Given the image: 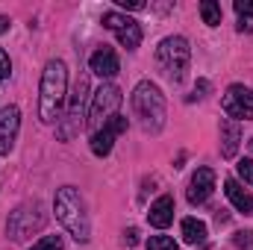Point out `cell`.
Returning a JSON list of instances; mask_svg holds the SVG:
<instances>
[{"instance_id": "6da1fadb", "label": "cell", "mask_w": 253, "mask_h": 250, "mask_svg": "<svg viewBox=\"0 0 253 250\" xmlns=\"http://www.w3.org/2000/svg\"><path fill=\"white\" fill-rule=\"evenodd\" d=\"M65 100H68V68L62 59H50L42 71V85H39V115L44 124H56L62 118Z\"/></svg>"}, {"instance_id": "7a4b0ae2", "label": "cell", "mask_w": 253, "mask_h": 250, "mask_svg": "<svg viewBox=\"0 0 253 250\" xmlns=\"http://www.w3.org/2000/svg\"><path fill=\"white\" fill-rule=\"evenodd\" d=\"M53 212H56L59 224H62L77 242H88L91 224H88V215H85V203H83L80 191H77L74 186H62L59 191H56Z\"/></svg>"}, {"instance_id": "3957f363", "label": "cell", "mask_w": 253, "mask_h": 250, "mask_svg": "<svg viewBox=\"0 0 253 250\" xmlns=\"http://www.w3.org/2000/svg\"><path fill=\"white\" fill-rule=\"evenodd\" d=\"M132 112L141 121L144 132H159L165 126V94L159 91V85H153L150 80H141L132 88Z\"/></svg>"}, {"instance_id": "277c9868", "label": "cell", "mask_w": 253, "mask_h": 250, "mask_svg": "<svg viewBox=\"0 0 253 250\" xmlns=\"http://www.w3.org/2000/svg\"><path fill=\"white\" fill-rule=\"evenodd\" d=\"M189 62H191V47L183 36H168V39L159 42V47H156V65H159V71L171 83H183V77L189 71Z\"/></svg>"}, {"instance_id": "5b68a950", "label": "cell", "mask_w": 253, "mask_h": 250, "mask_svg": "<svg viewBox=\"0 0 253 250\" xmlns=\"http://www.w3.org/2000/svg\"><path fill=\"white\" fill-rule=\"evenodd\" d=\"M44 221H47L44 206H42L39 200H30V203H21V206L9 215L6 233H9L12 242H24V239H30L33 233H39V230L44 227Z\"/></svg>"}, {"instance_id": "8992f818", "label": "cell", "mask_w": 253, "mask_h": 250, "mask_svg": "<svg viewBox=\"0 0 253 250\" xmlns=\"http://www.w3.org/2000/svg\"><path fill=\"white\" fill-rule=\"evenodd\" d=\"M88 80L85 77H80L77 80V88H74V94H71V103H68V112H65L62 118H59V138L62 141H71L77 132H80V126H83V118H88L85 115V103H88Z\"/></svg>"}, {"instance_id": "52a82bcc", "label": "cell", "mask_w": 253, "mask_h": 250, "mask_svg": "<svg viewBox=\"0 0 253 250\" xmlns=\"http://www.w3.org/2000/svg\"><path fill=\"white\" fill-rule=\"evenodd\" d=\"M121 88L118 85H112V83H106V85H100L94 94H91V106H88V126H91V132L94 129H100V126L106 124L112 115H118L115 109L121 106Z\"/></svg>"}, {"instance_id": "ba28073f", "label": "cell", "mask_w": 253, "mask_h": 250, "mask_svg": "<svg viewBox=\"0 0 253 250\" xmlns=\"http://www.w3.org/2000/svg\"><path fill=\"white\" fill-rule=\"evenodd\" d=\"M221 106H224V112H227L230 121H236V124H239V121H251L253 118V94H251V88L242 85V83H233V85L227 88Z\"/></svg>"}, {"instance_id": "9c48e42d", "label": "cell", "mask_w": 253, "mask_h": 250, "mask_svg": "<svg viewBox=\"0 0 253 250\" xmlns=\"http://www.w3.org/2000/svg\"><path fill=\"white\" fill-rule=\"evenodd\" d=\"M103 27L118 36L121 47H126V50H135V47L141 44V27H138L132 18L121 15V12H106V15H103Z\"/></svg>"}, {"instance_id": "30bf717a", "label": "cell", "mask_w": 253, "mask_h": 250, "mask_svg": "<svg viewBox=\"0 0 253 250\" xmlns=\"http://www.w3.org/2000/svg\"><path fill=\"white\" fill-rule=\"evenodd\" d=\"M121 132H126V118L124 115H112L100 129L91 132V153L94 156H109L112 153V144H115V138Z\"/></svg>"}, {"instance_id": "8fae6325", "label": "cell", "mask_w": 253, "mask_h": 250, "mask_svg": "<svg viewBox=\"0 0 253 250\" xmlns=\"http://www.w3.org/2000/svg\"><path fill=\"white\" fill-rule=\"evenodd\" d=\"M18 126H21V109L18 106L0 109V156H6L12 150L15 135H18Z\"/></svg>"}, {"instance_id": "7c38bea8", "label": "cell", "mask_w": 253, "mask_h": 250, "mask_svg": "<svg viewBox=\"0 0 253 250\" xmlns=\"http://www.w3.org/2000/svg\"><path fill=\"white\" fill-rule=\"evenodd\" d=\"M88 68L97 74V77H103V80H112L118 71H121V62H118V53L112 50V47H97L94 53H91V59H88Z\"/></svg>"}, {"instance_id": "4fadbf2b", "label": "cell", "mask_w": 253, "mask_h": 250, "mask_svg": "<svg viewBox=\"0 0 253 250\" xmlns=\"http://www.w3.org/2000/svg\"><path fill=\"white\" fill-rule=\"evenodd\" d=\"M212 188H215V171L212 168H197L194 177H191V186H189V203H194V206L206 203Z\"/></svg>"}, {"instance_id": "5bb4252c", "label": "cell", "mask_w": 253, "mask_h": 250, "mask_svg": "<svg viewBox=\"0 0 253 250\" xmlns=\"http://www.w3.org/2000/svg\"><path fill=\"white\" fill-rule=\"evenodd\" d=\"M224 191H227L230 203H233L239 212H245V215H253V194L248 191V188H242V183H239V180L227 177V180H224Z\"/></svg>"}, {"instance_id": "9a60e30c", "label": "cell", "mask_w": 253, "mask_h": 250, "mask_svg": "<svg viewBox=\"0 0 253 250\" xmlns=\"http://www.w3.org/2000/svg\"><path fill=\"white\" fill-rule=\"evenodd\" d=\"M147 218H150V224H153V227L165 230V227L174 221V197H171V194H162L156 203H150Z\"/></svg>"}, {"instance_id": "2e32d148", "label": "cell", "mask_w": 253, "mask_h": 250, "mask_svg": "<svg viewBox=\"0 0 253 250\" xmlns=\"http://www.w3.org/2000/svg\"><path fill=\"white\" fill-rule=\"evenodd\" d=\"M239 141H242L239 124L230 121V118H221V156L224 159H233L236 150H239Z\"/></svg>"}, {"instance_id": "e0dca14e", "label": "cell", "mask_w": 253, "mask_h": 250, "mask_svg": "<svg viewBox=\"0 0 253 250\" xmlns=\"http://www.w3.org/2000/svg\"><path fill=\"white\" fill-rule=\"evenodd\" d=\"M183 239L189 245H203L206 242V224L197 221V218H186L183 221Z\"/></svg>"}, {"instance_id": "ac0fdd59", "label": "cell", "mask_w": 253, "mask_h": 250, "mask_svg": "<svg viewBox=\"0 0 253 250\" xmlns=\"http://www.w3.org/2000/svg\"><path fill=\"white\" fill-rule=\"evenodd\" d=\"M200 15H203V24H209V27L221 24V6L215 0H200Z\"/></svg>"}, {"instance_id": "d6986e66", "label": "cell", "mask_w": 253, "mask_h": 250, "mask_svg": "<svg viewBox=\"0 0 253 250\" xmlns=\"http://www.w3.org/2000/svg\"><path fill=\"white\" fill-rule=\"evenodd\" d=\"M147 250H180V245L174 239H168V236H150Z\"/></svg>"}, {"instance_id": "ffe728a7", "label": "cell", "mask_w": 253, "mask_h": 250, "mask_svg": "<svg viewBox=\"0 0 253 250\" xmlns=\"http://www.w3.org/2000/svg\"><path fill=\"white\" fill-rule=\"evenodd\" d=\"M30 250H62V236H44V239H39Z\"/></svg>"}, {"instance_id": "44dd1931", "label": "cell", "mask_w": 253, "mask_h": 250, "mask_svg": "<svg viewBox=\"0 0 253 250\" xmlns=\"http://www.w3.org/2000/svg\"><path fill=\"white\" fill-rule=\"evenodd\" d=\"M236 171H239V177H242L245 183H253V159H242V162L236 165Z\"/></svg>"}, {"instance_id": "7402d4cb", "label": "cell", "mask_w": 253, "mask_h": 250, "mask_svg": "<svg viewBox=\"0 0 253 250\" xmlns=\"http://www.w3.org/2000/svg\"><path fill=\"white\" fill-rule=\"evenodd\" d=\"M236 248L239 250H253V230L236 233Z\"/></svg>"}, {"instance_id": "603a6c76", "label": "cell", "mask_w": 253, "mask_h": 250, "mask_svg": "<svg viewBox=\"0 0 253 250\" xmlns=\"http://www.w3.org/2000/svg\"><path fill=\"white\" fill-rule=\"evenodd\" d=\"M233 6H236V12L242 18H253V0H236Z\"/></svg>"}, {"instance_id": "cb8c5ba5", "label": "cell", "mask_w": 253, "mask_h": 250, "mask_svg": "<svg viewBox=\"0 0 253 250\" xmlns=\"http://www.w3.org/2000/svg\"><path fill=\"white\" fill-rule=\"evenodd\" d=\"M9 71H12V65H9V56L0 50V83H3V80H9Z\"/></svg>"}, {"instance_id": "d4e9b609", "label": "cell", "mask_w": 253, "mask_h": 250, "mask_svg": "<svg viewBox=\"0 0 253 250\" xmlns=\"http://www.w3.org/2000/svg\"><path fill=\"white\" fill-rule=\"evenodd\" d=\"M118 6H121V9H129V12H141V9H144L141 0H118Z\"/></svg>"}, {"instance_id": "484cf974", "label": "cell", "mask_w": 253, "mask_h": 250, "mask_svg": "<svg viewBox=\"0 0 253 250\" xmlns=\"http://www.w3.org/2000/svg\"><path fill=\"white\" fill-rule=\"evenodd\" d=\"M124 242L129 245V248H132V245H138V230H135V227H129V230L124 233Z\"/></svg>"}, {"instance_id": "4316f807", "label": "cell", "mask_w": 253, "mask_h": 250, "mask_svg": "<svg viewBox=\"0 0 253 250\" xmlns=\"http://www.w3.org/2000/svg\"><path fill=\"white\" fill-rule=\"evenodd\" d=\"M9 24H12V21H9L6 15H0V33H6V30H9Z\"/></svg>"}, {"instance_id": "83f0119b", "label": "cell", "mask_w": 253, "mask_h": 250, "mask_svg": "<svg viewBox=\"0 0 253 250\" xmlns=\"http://www.w3.org/2000/svg\"><path fill=\"white\" fill-rule=\"evenodd\" d=\"M251 147H253V138H251Z\"/></svg>"}]
</instances>
